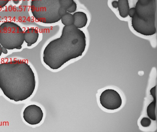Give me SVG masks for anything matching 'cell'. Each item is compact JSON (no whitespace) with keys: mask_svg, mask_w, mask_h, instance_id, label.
<instances>
[{"mask_svg":"<svg viewBox=\"0 0 157 132\" xmlns=\"http://www.w3.org/2000/svg\"><path fill=\"white\" fill-rule=\"evenodd\" d=\"M87 42L85 33L74 25L65 26L61 35L50 41L43 53V60L53 70H57L70 60L83 55Z\"/></svg>","mask_w":157,"mask_h":132,"instance_id":"6da1fadb","label":"cell"},{"mask_svg":"<svg viewBox=\"0 0 157 132\" xmlns=\"http://www.w3.org/2000/svg\"><path fill=\"white\" fill-rule=\"evenodd\" d=\"M36 84L35 74L26 61L14 60L0 64V87L10 100L18 102L29 98Z\"/></svg>","mask_w":157,"mask_h":132,"instance_id":"7a4b0ae2","label":"cell"},{"mask_svg":"<svg viewBox=\"0 0 157 132\" xmlns=\"http://www.w3.org/2000/svg\"><path fill=\"white\" fill-rule=\"evenodd\" d=\"M135 9L136 14L131 20L134 30L145 36L156 34V0H138Z\"/></svg>","mask_w":157,"mask_h":132,"instance_id":"3957f363","label":"cell"},{"mask_svg":"<svg viewBox=\"0 0 157 132\" xmlns=\"http://www.w3.org/2000/svg\"><path fill=\"white\" fill-rule=\"evenodd\" d=\"M60 0H31V10L38 21L51 24L61 20Z\"/></svg>","mask_w":157,"mask_h":132,"instance_id":"277c9868","label":"cell"},{"mask_svg":"<svg viewBox=\"0 0 157 132\" xmlns=\"http://www.w3.org/2000/svg\"><path fill=\"white\" fill-rule=\"evenodd\" d=\"M24 32L14 22H4L0 25V44L9 50L21 49L24 42Z\"/></svg>","mask_w":157,"mask_h":132,"instance_id":"5b68a950","label":"cell"},{"mask_svg":"<svg viewBox=\"0 0 157 132\" xmlns=\"http://www.w3.org/2000/svg\"><path fill=\"white\" fill-rule=\"evenodd\" d=\"M100 102L102 107L108 110H116L122 105V99L119 94L113 89H106L101 93Z\"/></svg>","mask_w":157,"mask_h":132,"instance_id":"8992f818","label":"cell"},{"mask_svg":"<svg viewBox=\"0 0 157 132\" xmlns=\"http://www.w3.org/2000/svg\"><path fill=\"white\" fill-rule=\"evenodd\" d=\"M44 117L43 110L36 105L28 106L23 112L25 121L30 125H37L40 123Z\"/></svg>","mask_w":157,"mask_h":132,"instance_id":"52a82bcc","label":"cell"},{"mask_svg":"<svg viewBox=\"0 0 157 132\" xmlns=\"http://www.w3.org/2000/svg\"><path fill=\"white\" fill-rule=\"evenodd\" d=\"M38 31L33 28H29L24 32V41L27 46H31L37 42L38 39Z\"/></svg>","mask_w":157,"mask_h":132,"instance_id":"ba28073f","label":"cell"},{"mask_svg":"<svg viewBox=\"0 0 157 132\" xmlns=\"http://www.w3.org/2000/svg\"><path fill=\"white\" fill-rule=\"evenodd\" d=\"M156 86H154L151 89L150 94L152 96L153 100L148 106L146 109V112L148 117L150 119L153 121L156 120V114H155V109L156 106Z\"/></svg>","mask_w":157,"mask_h":132,"instance_id":"9c48e42d","label":"cell"},{"mask_svg":"<svg viewBox=\"0 0 157 132\" xmlns=\"http://www.w3.org/2000/svg\"><path fill=\"white\" fill-rule=\"evenodd\" d=\"M74 19L73 25L78 29L84 28L87 25L88 19L87 14L84 12H77L73 15Z\"/></svg>","mask_w":157,"mask_h":132,"instance_id":"30bf717a","label":"cell"},{"mask_svg":"<svg viewBox=\"0 0 157 132\" xmlns=\"http://www.w3.org/2000/svg\"><path fill=\"white\" fill-rule=\"evenodd\" d=\"M118 2V8L120 16L123 18H126L128 16L129 9L128 0H119Z\"/></svg>","mask_w":157,"mask_h":132,"instance_id":"8fae6325","label":"cell"},{"mask_svg":"<svg viewBox=\"0 0 157 132\" xmlns=\"http://www.w3.org/2000/svg\"><path fill=\"white\" fill-rule=\"evenodd\" d=\"M61 20L62 24L65 26H71L73 25L74 22L73 15L68 12H67L66 14L61 17Z\"/></svg>","mask_w":157,"mask_h":132,"instance_id":"7c38bea8","label":"cell"},{"mask_svg":"<svg viewBox=\"0 0 157 132\" xmlns=\"http://www.w3.org/2000/svg\"><path fill=\"white\" fill-rule=\"evenodd\" d=\"M74 2V0H60L61 7L67 10L72 5Z\"/></svg>","mask_w":157,"mask_h":132,"instance_id":"4fadbf2b","label":"cell"},{"mask_svg":"<svg viewBox=\"0 0 157 132\" xmlns=\"http://www.w3.org/2000/svg\"><path fill=\"white\" fill-rule=\"evenodd\" d=\"M141 124L143 127H149L151 124V120L149 118H143L141 120Z\"/></svg>","mask_w":157,"mask_h":132,"instance_id":"5bb4252c","label":"cell"},{"mask_svg":"<svg viewBox=\"0 0 157 132\" xmlns=\"http://www.w3.org/2000/svg\"><path fill=\"white\" fill-rule=\"evenodd\" d=\"M77 8V5L75 2H74L72 5L67 9V12L70 14L74 13L76 11Z\"/></svg>","mask_w":157,"mask_h":132,"instance_id":"9a60e30c","label":"cell"},{"mask_svg":"<svg viewBox=\"0 0 157 132\" xmlns=\"http://www.w3.org/2000/svg\"><path fill=\"white\" fill-rule=\"evenodd\" d=\"M136 14V9L135 8H129L128 12V16H129L131 18H132Z\"/></svg>","mask_w":157,"mask_h":132,"instance_id":"2e32d148","label":"cell"},{"mask_svg":"<svg viewBox=\"0 0 157 132\" xmlns=\"http://www.w3.org/2000/svg\"><path fill=\"white\" fill-rule=\"evenodd\" d=\"M10 0H0V9L4 8Z\"/></svg>","mask_w":157,"mask_h":132,"instance_id":"e0dca14e","label":"cell"},{"mask_svg":"<svg viewBox=\"0 0 157 132\" xmlns=\"http://www.w3.org/2000/svg\"><path fill=\"white\" fill-rule=\"evenodd\" d=\"M67 10L66 9L63 8H61H61H60L59 10V13L61 17H62L63 16H64V15L66 14L67 13Z\"/></svg>","mask_w":157,"mask_h":132,"instance_id":"ac0fdd59","label":"cell"},{"mask_svg":"<svg viewBox=\"0 0 157 132\" xmlns=\"http://www.w3.org/2000/svg\"><path fill=\"white\" fill-rule=\"evenodd\" d=\"M112 6L114 8H117L118 7V2L117 1H114L112 2Z\"/></svg>","mask_w":157,"mask_h":132,"instance_id":"d6986e66","label":"cell"},{"mask_svg":"<svg viewBox=\"0 0 157 132\" xmlns=\"http://www.w3.org/2000/svg\"><path fill=\"white\" fill-rule=\"evenodd\" d=\"M8 52V49L5 48H2V53H4V54H7Z\"/></svg>","mask_w":157,"mask_h":132,"instance_id":"ffe728a7","label":"cell"},{"mask_svg":"<svg viewBox=\"0 0 157 132\" xmlns=\"http://www.w3.org/2000/svg\"><path fill=\"white\" fill-rule=\"evenodd\" d=\"M2 46L0 44V57L1 56L2 54Z\"/></svg>","mask_w":157,"mask_h":132,"instance_id":"44dd1931","label":"cell"},{"mask_svg":"<svg viewBox=\"0 0 157 132\" xmlns=\"http://www.w3.org/2000/svg\"><path fill=\"white\" fill-rule=\"evenodd\" d=\"M0 89H1V87H0Z\"/></svg>","mask_w":157,"mask_h":132,"instance_id":"7402d4cb","label":"cell"}]
</instances>
